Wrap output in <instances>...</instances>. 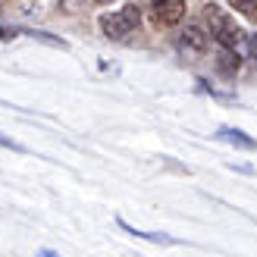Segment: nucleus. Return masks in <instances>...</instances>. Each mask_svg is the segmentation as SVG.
I'll return each instance as SVG.
<instances>
[{"label":"nucleus","instance_id":"1","mask_svg":"<svg viewBox=\"0 0 257 257\" xmlns=\"http://www.w3.org/2000/svg\"><path fill=\"white\" fill-rule=\"evenodd\" d=\"M204 19H207V29H210V38L216 44H220L223 50H241V44H245V32L238 29V22L229 16V13L223 7L216 4H207L204 7Z\"/></svg>","mask_w":257,"mask_h":257},{"label":"nucleus","instance_id":"2","mask_svg":"<svg viewBox=\"0 0 257 257\" xmlns=\"http://www.w3.org/2000/svg\"><path fill=\"white\" fill-rule=\"evenodd\" d=\"M138 25H141V10L135 4H125L122 10H113V13H104V16H100V32L107 38H113V41L128 38Z\"/></svg>","mask_w":257,"mask_h":257},{"label":"nucleus","instance_id":"3","mask_svg":"<svg viewBox=\"0 0 257 257\" xmlns=\"http://www.w3.org/2000/svg\"><path fill=\"white\" fill-rule=\"evenodd\" d=\"M151 16L157 25H176L185 16V0H151Z\"/></svg>","mask_w":257,"mask_h":257},{"label":"nucleus","instance_id":"4","mask_svg":"<svg viewBox=\"0 0 257 257\" xmlns=\"http://www.w3.org/2000/svg\"><path fill=\"white\" fill-rule=\"evenodd\" d=\"M207 44H210V38L204 35V29H198V25H185L182 38H179V50H182L185 57H201V54H207Z\"/></svg>","mask_w":257,"mask_h":257},{"label":"nucleus","instance_id":"5","mask_svg":"<svg viewBox=\"0 0 257 257\" xmlns=\"http://www.w3.org/2000/svg\"><path fill=\"white\" fill-rule=\"evenodd\" d=\"M216 138H223V141H229V145H235V148H245V151H254L257 148V141L251 138V135H245L241 132V128H220V132H216Z\"/></svg>","mask_w":257,"mask_h":257},{"label":"nucleus","instance_id":"6","mask_svg":"<svg viewBox=\"0 0 257 257\" xmlns=\"http://www.w3.org/2000/svg\"><path fill=\"white\" fill-rule=\"evenodd\" d=\"M119 229H125L128 235H135V238H145V241H154V245H176V238L173 235H163V232H141V229L135 226H128L125 220H119Z\"/></svg>","mask_w":257,"mask_h":257},{"label":"nucleus","instance_id":"7","mask_svg":"<svg viewBox=\"0 0 257 257\" xmlns=\"http://www.w3.org/2000/svg\"><path fill=\"white\" fill-rule=\"evenodd\" d=\"M238 66H241V60H238L235 50H220V57H216V69H220L226 79H232V75L238 72Z\"/></svg>","mask_w":257,"mask_h":257},{"label":"nucleus","instance_id":"8","mask_svg":"<svg viewBox=\"0 0 257 257\" xmlns=\"http://www.w3.org/2000/svg\"><path fill=\"white\" fill-rule=\"evenodd\" d=\"M238 13H245L248 19H257V0H229Z\"/></svg>","mask_w":257,"mask_h":257},{"label":"nucleus","instance_id":"9","mask_svg":"<svg viewBox=\"0 0 257 257\" xmlns=\"http://www.w3.org/2000/svg\"><path fill=\"white\" fill-rule=\"evenodd\" d=\"M248 50H251V57L257 60V35H251V38H248Z\"/></svg>","mask_w":257,"mask_h":257},{"label":"nucleus","instance_id":"10","mask_svg":"<svg viewBox=\"0 0 257 257\" xmlns=\"http://www.w3.org/2000/svg\"><path fill=\"white\" fill-rule=\"evenodd\" d=\"M7 38H13V32H10V29H4V25H0V41H7Z\"/></svg>","mask_w":257,"mask_h":257},{"label":"nucleus","instance_id":"11","mask_svg":"<svg viewBox=\"0 0 257 257\" xmlns=\"http://www.w3.org/2000/svg\"><path fill=\"white\" fill-rule=\"evenodd\" d=\"M38 257H60V254H54V251H41Z\"/></svg>","mask_w":257,"mask_h":257},{"label":"nucleus","instance_id":"12","mask_svg":"<svg viewBox=\"0 0 257 257\" xmlns=\"http://www.w3.org/2000/svg\"><path fill=\"white\" fill-rule=\"evenodd\" d=\"M97 4H110V0H97Z\"/></svg>","mask_w":257,"mask_h":257}]
</instances>
